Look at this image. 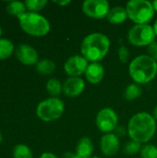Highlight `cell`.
Returning <instances> with one entry per match:
<instances>
[{
	"label": "cell",
	"instance_id": "6da1fadb",
	"mask_svg": "<svg viewBox=\"0 0 157 158\" xmlns=\"http://www.w3.org/2000/svg\"><path fill=\"white\" fill-rule=\"evenodd\" d=\"M156 122L153 115L148 112L142 111L134 114L127 126V132L130 141L141 144L148 143L156 133Z\"/></svg>",
	"mask_w": 157,
	"mask_h": 158
},
{
	"label": "cell",
	"instance_id": "7a4b0ae2",
	"mask_svg": "<svg viewBox=\"0 0 157 158\" xmlns=\"http://www.w3.org/2000/svg\"><path fill=\"white\" fill-rule=\"evenodd\" d=\"M110 49V40L102 32H93L84 37L81 44V55L89 62L102 61Z\"/></svg>",
	"mask_w": 157,
	"mask_h": 158
},
{
	"label": "cell",
	"instance_id": "3957f363",
	"mask_svg": "<svg viewBox=\"0 0 157 158\" xmlns=\"http://www.w3.org/2000/svg\"><path fill=\"white\" fill-rule=\"evenodd\" d=\"M129 74L135 83L147 84L156 77L157 61L149 55H140L130 62Z\"/></svg>",
	"mask_w": 157,
	"mask_h": 158
},
{
	"label": "cell",
	"instance_id": "277c9868",
	"mask_svg": "<svg viewBox=\"0 0 157 158\" xmlns=\"http://www.w3.org/2000/svg\"><path fill=\"white\" fill-rule=\"evenodd\" d=\"M18 19L20 28L29 35L42 37L50 31V22L45 17L39 13L27 11Z\"/></svg>",
	"mask_w": 157,
	"mask_h": 158
},
{
	"label": "cell",
	"instance_id": "5b68a950",
	"mask_svg": "<svg viewBox=\"0 0 157 158\" xmlns=\"http://www.w3.org/2000/svg\"><path fill=\"white\" fill-rule=\"evenodd\" d=\"M125 7L128 18L134 24H149L155 13L152 2L148 0H130Z\"/></svg>",
	"mask_w": 157,
	"mask_h": 158
},
{
	"label": "cell",
	"instance_id": "8992f818",
	"mask_svg": "<svg viewBox=\"0 0 157 158\" xmlns=\"http://www.w3.org/2000/svg\"><path fill=\"white\" fill-rule=\"evenodd\" d=\"M65 111V104L59 97H50L40 102L36 107L37 117L44 122L60 118Z\"/></svg>",
	"mask_w": 157,
	"mask_h": 158
},
{
	"label": "cell",
	"instance_id": "52a82bcc",
	"mask_svg": "<svg viewBox=\"0 0 157 158\" xmlns=\"http://www.w3.org/2000/svg\"><path fill=\"white\" fill-rule=\"evenodd\" d=\"M128 41L137 47L149 46L155 42L156 35L154 28L150 24H134L128 31Z\"/></svg>",
	"mask_w": 157,
	"mask_h": 158
},
{
	"label": "cell",
	"instance_id": "ba28073f",
	"mask_svg": "<svg viewBox=\"0 0 157 158\" xmlns=\"http://www.w3.org/2000/svg\"><path fill=\"white\" fill-rule=\"evenodd\" d=\"M118 115L111 107H104L100 109L95 118V125L104 134L115 131L118 126Z\"/></svg>",
	"mask_w": 157,
	"mask_h": 158
},
{
	"label": "cell",
	"instance_id": "9c48e42d",
	"mask_svg": "<svg viewBox=\"0 0 157 158\" xmlns=\"http://www.w3.org/2000/svg\"><path fill=\"white\" fill-rule=\"evenodd\" d=\"M110 8L107 0H86L81 6L82 12L87 17L94 19H106Z\"/></svg>",
	"mask_w": 157,
	"mask_h": 158
},
{
	"label": "cell",
	"instance_id": "30bf717a",
	"mask_svg": "<svg viewBox=\"0 0 157 158\" xmlns=\"http://www.w3.org/2000/svg\"><path fill=\"white\" fill-rule=\"evenodd\" d=\"M89 64L81 55H74L65 61L64 70L68 77H81L85 74Z\"/></svg>",
	"mask_w": 157,
	"mask_h": 158
},
{
	"label": "cell",
	"instance_id": "8fae6325",
	"mask_svg": "<svg viewBox=\"0 0 157 158\" xmlns=\"http://www.w3.org/2000/svg\"><path fill=\"white\" fill-rule=\"evenodd\" d=\"M100 150L106 157L115 156L120 149L119 137L116 133L104 134L100 139Z\"/></svg>",
	"mask_w": 157,
	"mask_h": 158
},
{
	"label": "cell",
	"instance_id": "7c38bea8",
	"mask_svg": "<svg viewBox=\"0 0 157 158\" xmlns=\"http://www.w3.org/2000/svg\"><path fill=\"white\" fill-rule=\"evenodd\" d=\"M84 89L85 81L81 77H68L63 82V94L69 98L78 97Z\"/></svg>",
	"mask_w": 157,
	"mask_h": 158
},
{
	"label": "cell",
	"instance_id": "4fadbf2b",
	"mask_svg": "<svg viewBox=\"0 0 157 158\" xmlns=\"http://www.w3.org/2000/svg\"><path fill=\"white\" fill-rule=\"evenodd\" d=\"M18 60L26 66H32L38 63V53L32 46L29 44H20L17 47L15 51Z\"/></svg>",
	"mask_w": 157,
	"mask_h": 158
},
{
	"label": "cell",
	"instance_id": "5bb4252c",
	"mask_svg": "<svg viewBox=\"0 0 157 158\" xmlns=\"http://www.w3.org/2000/svg\"><path fill=\"white\" fill-rule=\"evenodd\" d=\"M84 75L89 83L98 84L105 78V68L100 62L90 63Z\"/></svg>",
	"mask_w": 157,
	"mask_h": 158
},
{
	"label": "cell",
	"instance_id": "9a60e30c",
	"mask_svg": "<svg viewBox=\"0 0 157 158\" xmlns=\"http://www.w3.org/2000/svg\"><path fill=\"white\" fill-rule=\"evenodd\" d=\"M93 151H94V145L93 141L89 137H82L77 143L75 153L81 158L93 157Z\"/></svg>",
	"mask_w": 157,
	"mask_h": 158
},
{
	"label": "cell",
	"instance_id": "2e32d148",
	"mask_svg": "<svg viewBox=\"0 0 157 158\" xmlns=\"http://www.w3.org/2000/svg\"><path fill=\"white\" fill-rule=\"evenodd\" d=\"M127 19L129 18H128L126 7L122 6H116L111 7L106 17L107 21L113 25L122 24L127 20Z\"/></svg>",
	"mask_w": 157,
	"mask_h": 158
},
{
	"label": "cell",
	"instance_id": "e0dca14e",
	"mask_svg": "<svg viewBox=\"0 0 157 158\" xmlns=\"http://www.w3.org/2000/svg\"><path fill=\"white\" fill-rule=\"evenodd\" d=\"M46 91L52 97H58L63 93V84L59 80L52 78L46 82Z\"/></svg>",
	"mask_w": 157,
	"mask_h": 158
},
{
	"label": "cell",
	"instance_id": "ac0fdd59",
	"mask_svg": "<svg viewBox=\"0 0 157 158\" xmlns=\"http://www.w3.org/2000/svg\"><path fill=\"white\" fill-rule=\"evenodd\" d=\"M55 69L56 64L48 58L41 59L36 64V70L42 75H50L55 71Z\"/></svg>",
	"mask_w": 157,
	"mask_h": 158
},
{
	"label": "cell",
	"instance_id": "d6986e66",
	"mask_svg": "<svg viewBox=\"0 0 157 158\" xmlns=\"http://www.w3.org/2000/svg\"><path fill=\"white\" fill-rule=\"evenodd\" d=\"M143 94V89L141 85L133 82L129 84L124 92V98L128 101H133L139 98Z\"/></svg>",
	"mask_w": 157,
	"mask_h": 158
},
{
	"label": "cell",
	"instance_id": "ffe728a7",
	"mask_svg": "<svg viewBox=\"0 0 157 158\" xmlns=\"http://www.w3.org/2000/svg\"><path fill=\"white\" fill-rule=\"evenodd\" d=\"M26 10L27 8H26L24 2L12 1V2H9L6 6V11L8 12V14L11 16H15L17 18H19L22 14L27 12Z\"/></svg>",
	"mask_w": 157,
	"mask_h": 158
},
{
	"label": "cell",
	"instance_id": "44dd1931",
	"mask_svg": "<svg viewBox=\"0 0 157 158\" xmlns=\"http://www.w3.org/2000/svg\"><path fill=\"white\" fill-rule=\"evenodd\" d=\"M14 52V44L10 40L0 39V60L8 58Z\"/></svg>",
	"mask_w": 157,
	"mask_h": 158
},
{
	"label": "cell",
	"instance_id": "7402d4cb",
	"mask_svg": "<svg viewBox=\"0 0 157 158\" xmlns=\"http://www.w3.org/2000/svg\"><path fill=\"white\" fill-rule=\"evenodd\" d=\"M14 158H32V153L26 144H17L13 149Z\"/></svg>",
	"mask_w": 157,
	"mask_h": 158
},
{
	"label": "cell",
	"instance_id": "603a6c76",
	"mask_svg": "<svg viewBox=\"0 0 157 158\" xmlns=\"http://www.w3.org/2000/svg\"><path fill=\"white\" fill-rule=\"evenodd\" d=\"M27 10L30 12H35L38 13L39 11L43 10L45 6L47 5L46 0H27L24 2Z\"/></svg>",
	"mask_w": 157,
	"mask_h": 158
},
{
	"label": "cell",
	"instance_id": "cb8c5ba5",
	"mask_svg": "<svg viewBox=\"0 0 157 158\" xmlns=\"http://www.w3.org/2000/svg\"><path fill=\"white\" fill-rule=\"evenodd\" d=\"M141 158H157V146L155 144H144L140 152Z\"/></svg>",
	"mask_w": 157,
	"mask_h": 158
},
{
	"label": "cell",
	"instance_id": "d4e9b609",
	"mask_svg": "<svg viewBox=\"0 0 157 158\" xmlns=\"http://www.w3.org/2000/svg\"><path fill=\"white\" fill-rule=\"evenodd\" d=\"M142 144L139 143H136L134 141H130L128 143L125 144L124 148H123V152L125 155L127 156H135L137 154H140L141 149H142Z\"/></svg>",
	"mask_w": 157,
	"mask_h": 158
},
{
	"label": "cell",
	"instance_id": "484cf974",
	"mask_svg": "<svg viewBox=\"0 0 157 158\" xmlns=\"http://www.w3.org/2000/svg\"><path fill=\"white\" fill-rule=\"evenodd\" d=\"M118 56L121 63H127L130 60V50L125 45H120L118 49Z\"/></svg>",
	"mask_w": 157,
	"mask_h": 158
},
{
	"label": "cell",
	"instance_id": "4316f807",
	"mask_svg": "<svg viewBox=\"0 0 157 158\" xmlns=\"http://www.w3.org/2000/svg\"><path fill=\"white\" fill-rule=\"evenodd\" d=\"M148 55L157 61V42H154L148 46Z\"/></svg>",
	"mask_w": 157,
	"mask_h": 158
},
{
	"label": "cell",
	"instance_id": "83f0119b",
	"mask_svg": "<svg viewBox=\"0 0 157 158\" xmlns=\"http://www.w3.org/2000/svg\"><path fill=\"white\" fill-rule=\"evenodd\" d=\"M115 133H116L118 137H122V136H124V135H125L126 133H128V132H127V129H126L124 126L118 125V128L115 130Z\"/></svg>",
	"mask_w": 157,
	"mask_h": 158
},
{
	"label": "cell",
	"instance_id": "f1b7e54d",
	"mask_svg": "<svg viewBox=\"0 0 157 158\" xmlns=\"http://www.w3.org/2000/svg\"><path fill=\"white\" fill-rule=\"evenodd\" d=\"M62 158H81L79 156L76 155V153H72V152H67L63 155Z\"/></svg>",
	"mask_w": 157,
	"mask_h": 158
},
{
	"label": "cell",
	"instance_id": "f546056e",
	"mask_svg": "<svg viewBox=\"0 0 157 158\" xmlns=\"http://www.w3.org/2000/svg\"><path fill=\"white\" fill-rule=\"evenodd\" d=\"M40 158H58L55 154L53 153H50V152H45V153H43L41 155Z\"/></svg>",
	"mask_w": 157,
	"mask_h": 158
},
{
	"label": "cell",
	"instance_id": "4dcf8cb0",
	"mask_svg": "<svg viewBox=\"0 0 157 158\" xmlns=\"http://www.w3.org/2000/svg\"><path fill=\"white\" fill-rule=\"evenodd\" d=\"M55 4L60 6H68L71 3L70 0H64V1H54Z\"/></svg>",
	"mask_w": 157,
	"mask_h": 158
},
{
	"label": "cell",
	"instance_id": "1f68e13d",
	"mask_svg": "<svg viewBox=\"0 0 157 158\" xmlns=\"http://www.w3.org/2000/svg\"><path fill=\"white\" fill-rule=\"evenodd\" d=\"M152 115H153V117L155 118V119L157 121V106L154 108V111H153V114H152Z\"/></svg>",
	"mask_w": 157,
	"mask_h": 158
},
{
	"label": "cell",
	"instance_id": "d6a6232c",
	"mask_svg": "<svg viewBox=\"0 0 157 158\" xmlns=\"http://www.w3.org/2000/svg\"><path fill=\"white\" fill-rule=\"evenodd\" d=\"M153 28H154L155 33V35H156L157 37V19L155 21V23H154V25H153Z\"/></svg>",
	"mask_w": 157,
	"mask_h": 158
},
{
	"label": "cell",
	"instance_id": "836d02e7",
	"mask_svg": "<svg viewBox=\"0 0 157 158\" xmlns=\"http://www.w3.org/2000/svg\"><path fill=\"white\" fill-rule=\"evenodd\" d=\"M152 4H153V6H154V9H155V12H157V0L153 1V2H152Z\"/></svg>",
	"mask_w": 157,
	"mask_h": 158
},
{
	"label": "cell",
	"instance_id": "e575fe53",
	"mask_svg": "<svg viewBox=\"0 0 157 158\" xmlns=\"http://www.w3.org/2000/svg\"><path fill=\"white\" fill-rule=\"evenodd\" d=\"M2 140H3V135H2V133H1V131H0V143L2 142Z\"/></svg>",
	"mask_w": 157,
	"mask_h": 158
},
{
	"label": "cell",
	"instance_id": "d590c367",
	"mask_svg": "<svg viewBox=\"0 0 157 158\" xmlns=\"http://www.w3.org/2000/svg\"><path fill=\"white\" fill-rule=\"evenodd\" d=\"M1 35H2V29H1V27H0V37H1ZM1 39V38H0Z\"/></svg>",
	"mask_w": 157,
	"mask_h": 158
},
{
	"label": "cell",
	"instance_id": "8d00e7d4",
	"mask_svg": "<svg viewBox=\"0 0 157 158\" xmlns=\"http://www.w3.org/2000/svg\"><path fill=\"white\" fill-rule=\"evenodd\" d=\"M91 158H101V157H98V156H93V157Z\"/></svg>",
	"mask_w": 157,
	"mask_h": 158
},
{
	"label": "cell",
	"instance_id": "74e56055",
	"mask_svg": "<svg viewBox=\"0 0 157 158\" xmlns=\"http://www.w3.org/2000/svg\"><path fill=\"white\" fill-rule=\"evenodd\" d=\"M134 158H135V157H134Z\"/></svg>",
	"mask_w": 157,
	"mask_h": 158
}]
</instances>
